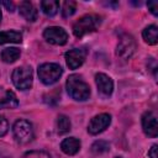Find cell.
Returning <instances> with one entry per match:
<instances>
[{"label": "cell", "mask_w": 158, "mask_h": 158, "mask_svg": "<svg viewBox=\"0 0 158 158\" xmlns=\"http://www.w3.org/2000/svg\"><path fill=\"white\" fill-rule=\"evenodd\" d=\"M7 130H9V122H7V120L5 118V116L0 115V137L5 136L6 132H7Z\"/></svg>", "instance_id": "603a6c76"}, {"label": "cell", "mask_w": 158, "mask_h": 158, "mask_svg": "<svg viewBox=\"0 0 158 158\" xmlns=\"http://www.w3.org/2000/svg\"><path fill=\"white\" fill-rule=\"evenodd\" d=\"M23 158H51V156L44 151H30L25 153Z\"/></svg>", "instance_id": "7402d4cb"}, {"label": "cell", "mask_w": 158, "mask_h": 158, "mask_svg": "<svg viewBox=\"0 0 158 158\" xmlns=\"http://www.w3.org/2000/svg\"><path fill=\"white\" fill-rule=\"evenodd\" d=\"M157 148H158L157 144H153V146L151 147V149L148 151V156H149V158H157Z\"/></svg>", "instance_id": "484cf974"}, {"label": "cell", "mask_w": 158, "mask_h": 158, "mask_svg": "<svg viewBox=\"0 0 158 158\" xmlns=\"http://www.w3.org/2000/svg\"><path fill=\"white\" fill-rule=\"evenodd\" d=\"M95 83H96V86H98V91L101 96L109 98L112 94L114 81L109 75H106L104 73H98L95 75Z\"/></svg>", "instance_id": "8fae6325"}, {"label": "cell", "mask_w": 158, "mask_h": 158, "mask_svg": "<svg viewBox=\"0 0 158 158\" xmlns=\"http://www.w3.org/2000/svg\"><path fill=\"white\" fill-rule=\"evenodd\" d=\"M136 51V41L135 38L128 35V33H123L120 36L117 47H116V54L117 57H120L123 60H127L132 57V54Z\"/></svg>", "instance_id": "8992f818"}, {"label": "cell", "mask_w": 158, "mask_h": 158, "mask_svg": "<svg viewBox=\"0 0 158 158\" xmlns=\"http://www.w3.org/2000/svg\"><path fill=\"white\" fill-rule=\"evenodd\" d=\"M12 133L19 143H28L33 138V128L31 122L23 118L17 120L12 126Z\"/></svg>", "instance_id": "5b68a950"}, {"label": "cell", "mask_w": 158, "mask_h": 158, "mask_svg": "<svg viewBox=\"0 0 158 158\" xmlns=\"http://www.w3.org/2000/svg\"><path fill=\"white\" fill-rule=\"evenodd\" d=\"M14 85L20 89V90H27L32 86V80H33V73L31 67L28 65H22L17 67L14 69L12 75H11Z\"/></svg>", "instance_id": "277c9868"}, {"label": "cell", "mask_w": 158, "mask_h": 158, "mask_svg": "<svg viewBox=\"0 0 158 158\" xmlns=\"http://www.w3.org/2000/svg\"><path fill=\"white\" fill-rule=\"evenodd\" d=\"M19 106V100L12 90L5 91L4 96L0 99V109H15Z\"/></svg>", "instance_id": "5bb4252c"}, {"label": "cell", "mask_w": 158, "mask_h": 158, "mask_svg": "<svg viewBox=\"0 0 158 158\" xmlns=\"http://www.w3.org/2000/svg\"><path fill=\"white\" fill-rule=\"evenodd\" d=\"M20 54H21V51L16 47H7L5 49H2L0 57L2 59V62L5 63H14L16 62L19 58H20Z\"/></svg>", "instance_id": "2e32d148"}, {"label": "cell", "mask_w": 158, "mask_h": 158, "mask_svg": "<svg viewBox=\"0 0 158 158\" xmlns=\"http://www.w3.org/2000/svg\"><path fill=\"white\" fill-rule=\"evenodd\" d=\"M22 41V35L17 31H1L0 32V44L4 43H20Z\"/></svg>", "instance_id": "9a60e30c"}, {"label": "cell", "mask_w": 158, "mask_h": 158, "mask_svg": "<svg viewBox=\"0 0 158 158\" xmlns=\"http://www.w3.org/2000/svg\"><path fill=\"white\" fill-rule=\"evenodd\" d=\"M101 20L98 15H84L73 25V33L75 37L80 38L88 33L96 31Z\"/></svg>", "instance_id": "7a4b0ae2"}, {"label": "cell", "mask_w": 158, "mask_h": 158, "mask_svg": "<svg viewBox=\"0 0 158 158\" xmlns=\"http://www.w3.org/2000/svg\"><path fill=\"white\" fill-rule=\"evenodd\" d=\"M142 37L148 44H157V42H158V28H157V26L156 25L147 26L142 32Z\"/></svg>", "instance_id": "e0dca14e"}, {"label": "cell", "mask_w": 158, "mask_h": 158, "mask_svg": "<svg viewBox=\"0 0 158 158\" xmlns=\"http://www.w3.org/2000/svg\"><path fill=\"white\" fill-rule=\"evenodd\" d=\"M60 149H62L63 153H65L68 156H74L80 149V141L75 137L64 138L60 143Z\"/></svg>", "instance_id": "7c38bea8"}, {"label": "cell", "mask_w": 158, "mask_h": 158, "mask_svg": "<svg viewBox=\"0 0 158 158\" xmlns=\"http://www.w3.org/2000/svg\"><path fill=\"white\" fill-rule=\"evenodd\" d=\"M56 127H57V132L59 135H64V133L69 132L70 127H72L69 117L65 115H59L57 117V121H56Z\"/></svg>", "instance_id": "d6986e66"}, {"label": "cell", "mask_w": 158, "mask_h": 158, "mask_svg": "<svg viewBox=\"0 0 158 158\" xmlns=\"http://www.w3.org/2000/svg\"><path fill=\"white\" fill-rule=\"evenodd\" d=\"M147 6H148V10H149L154 16L158 15V2H157V1H148V2H147Z\"/></svg>", "instance_id": "cb8c5ba5"}, {"label": "cell", "mask_w": 158, "mask_h": 158, "mask_svg": "<svg viewBox=\"0 0 158 158\" xmlns=\"http://www.w3.org/2000/svg\"><path fill=\"white\" fill-rule=\"evenodd\" d=\"M19 10H20V15L23 19H26L27 21L33 22V21L37 20L38 14H37L36 7L32 5V2H30V1H22L20 4V6H19Z\"/></svg>", "instance_id": "4fadbf2b"}, {"label": "cell", "mask_w": 158, "mask_h": 158, "mask_svg": "<svg viewBox=\"0 0 158 158\" xmlns=\"http://www.w3.org/2000/svg\"><path fill=\"white\" fill-rule=\"evenodd\" d=\"M41 9H42L44 15L52 17L59 10V1H57V0H43V1H41Z\"/></svg>", "instance_id": "ac0fdd59"}, {"label": "cell", "mask_w": 158, "mask_h": 158, "mask_svg": "<svg viewBox=\"0 0 158 158\" xmlns=\"http://www.w3.org/2000/svg\"><path fill=\"white\" fill-rule=\"evenodd\" d=\"M110 149V144L106 142V141H96L93 143L91 146V152L94 154H101V153H105Z\"/></svg>", "instance_id": "44dd1931"}, {"label": "cell", "mask_w": 158, "mask_h": 158, "mask_svg": "<svg viewBox=\"0 0 158 158\" xmlns=\"http://www.w3.org/2000/svg\"><path fill=\"white\" fill-rule=\"evenodd\" d=\"M115 158H122V157H115Z\"/></svg>", "instance_id": "f1b7e54d"}, {"label": "cell", "mask_w": 158, "mask_h": 158, "mask_svg": "<svg viewBox=\"0 0 158 158\" xmlns=\"http://www.w3.org/2000/svg\"><path fill=\"white\" fill-rule=\"evenodd\" d=\"M67 91L69 96L77 101H85L90 96V88L85 83V80L78 75V74H72L68 77L67 83Z\"/></svg>", "instance_id": "6da1fadb"}, {"label": "cell", "mask_w": 158, "mask_h": 158, "mask_svg": "<svg viewBox=\"0 0 158 158\" xmlns=\"http://www.w3.org/2000/svg\"><path fill=\"white\" fill-rule=\"evenodd\" d=\"M77 10V2L75 1H64L62 5V16L63 17H69L72 16Z\"/></svg>", "instance_id": "ffe728a7"}, {"label": "cell", "mask_w": 158, "mask_h": 158, "mask_svg": "<svg viewBox=\"0 0 158 158\" xmlns=\"http://www.w3.org/2000/svg\"><path fill=\"white\" fill-rule=\"evenodd\" d=\"M111 123V115L109 114H99L94 116L89 125H88V132L90 135H99L102 131H105Z\"/></svg>", "instance_id": "ba28073f"}, {"label": "cell", "mask_w": 158, "mask_h": 158, "mask_svg": "<svg viewBox=\"0 0 158 158\" xmlns=\"http://www.w3.org/2000/svg\"><path fill=\"white\" fill-rule=\"evenodd\" d=\"M142 128L144 133L148 137H157L158 135V123H157V117L154 112L152 111H146L142 115Z\"/></svg>", "instance_id": "30bf717a"}, {"label": "cell", "mask_w": 158, "mask_h": 158, "mask_svg": "<svg viewBox=\"0 0 158 158\" xmlns=\"http://www.w3.org/2000/svg\"><path fill=\"white\" fill-rule=\"evenodd\" d=\"M0 4L4 5V6L7 9V11H10V12H12L14 9H15V5H14L12 1H0Z\"/></svg>", "instance_id": "d4e9b609"}, {"label": "cell", "mask_w": 158, "mask_h": 158, "mask_svg": "<svg viewBox=\"0 0 158 158\" xmlns=\"http://www.w3.org/2000/svg\"><path fill=\"white\" fill-rule=\"evenodd\" d=\"M63 69L57 63H43L38 67V78L46 85H52L59 80Z\"/></svg>", "instance_id": "3957f363"}, {"label": "cell", "mask_w": 158, "mask_h": 158, "mask_svg": "<svg viewBox=\"0 0 158 158\" xmlns=\"http://www.w3.org/2000/svg\"><path fill=\"white\" fill-rule=\"evenodd\" d=\"M0 21H1V10H0Z\"/></svg>", "instance_id": "83f0119b"}, {"label": "cell", "mask_w": 158, "mask_h": 158, "mask_svg": "<svg viewBox=\"0 0 158 158\" xmlns=\"http://www.w3.org/2000/svg\"><path fill=\"white\" fill-rule=\"evenodd\" d=\"M0 158H9V157H6V156H4V154L0 153Z\"/></svg>", "instance_id": "4316f807"}, {"label": "cell", "mask_w": 158, "mask_h": 158, "mask_svg": "<svg viewBox=\"0 0 158 158\" xmlns=\"http://www.w3.org/2000/svg\"><path fill=\"white\" fill-rule=\"evenodd\" d=\"M43 37H44V40L48 43L56 44V46H63L68 41V33H67V31L63 27H59V26L47 27L43 31Z\"/></svg>", "instance_id": "52a82bcc"}, {"label": "cell", "mask_w": 158, "mask_h": 158, "mask_svg": "<svg viewBox=\"0 0 158 158\" xmlns=\"http://www.w3.org/2000/svg\"><path fill=\"white\" fill-rule=\"evenodd\" d=\"M86 58V49L85 48H73L65 53V62L70 69L79 68Z\"/></svg>", "instance_id": "9c48e42d"}]
</instances>
